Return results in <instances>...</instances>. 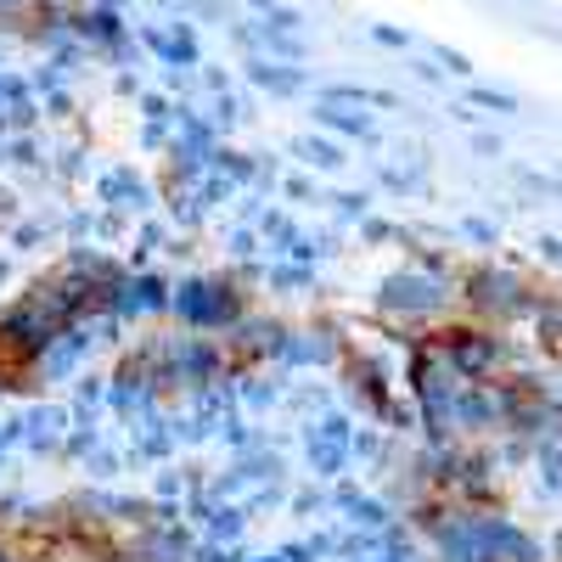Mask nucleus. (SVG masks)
Segmentation results:
<instances>
[{
  "instance_id": "obj_1",
  "label": "nucleus",
  "mask_w": 562,
  "mask_h": 562,
  "mask_svg": "<svg viewBox=\"0 0 562 562\" xmlns=\"http://www.w3.org/2000/svg\"><path fill=\"white\" fill-rule=\"evenodd\" d=\"M450 310V281L428 265H411V270H394L378 293V315L400 321V326H422V321H439Z\"/></svg>"
},
{
  "instance_id": "obj_2",
  "label": "nucleus",
  "mask_w": 562,
  "mask_h": 562,
  "mask_svg": "<svg viewBox=\"0 0 562 562\" xmlns=\"http://www.w3.org/2000/svg\"><path fill=\"white\" fill-rule=\"evenodd\" d=\"M461 304L473 310L479 321H512V315H529L535 293L518 270H501V265H479L473 276L461 281Z\"/></svg>"
},
{
  "instance_id": "obj_3",
  "label": "nucleus",
  "mask_w": 562,
  "mask_h": 562,
  "mask_svg": "<svg viewBox=\"0 0 562 562\" xmlns=\"http://www.w3.org/2000/svg\"><path fill=\"white\" fill-rule=\"evenodd\" d=\"M439 355L450 360V371L461 383H490L506 366V344L490 333V326H450V333L439 338Z\"/></svg>"
},
{
  "instance_id": "obj_4",
  "label": "nucleus",
  "mask_w": 562,
  "mask_h": 562,
  "mask_svg": "<svg viewBox=\"0 0 562 562\" xmlns=\"http://www.w3.org/2000/svg\"><path fill=\"white\" fill-rule=\"evenodd\" d=\"M169 304H175V315H180L186 326H203V333H220V326H237V321H243L237 288H231V281H209V276L186 281Z\"/></svg>"
},
{
  "instance_id": "obj_5",
  "label": "nucleus",
  "mask_w": 562,
  "mask_h": 562,
  "mask_svg": "<svg viewBox=\"0 0 562 562\" xmlns=\"http://www.w3.org/2000/svg\"><path fill=\"white\" fill-rule=\"evenodd\" d=\"M535 333H540V349L562 355V299H535Z\"/></svg>"
},
{
  "instance_id": "obj_6",
  "label": "nucleus",
  "mask_w": 562,
  "mask_h": 562,
  "mask_svg": "<svg viewBox=\"0 0 562 562\" xmlns=\"http://www.w3.org/2000/svg\"><path fill=\"white\" fill-rule=\"evenodd\" d=\"M0 7H12V0H0Z\"/></svg>"
}]
</instances>
